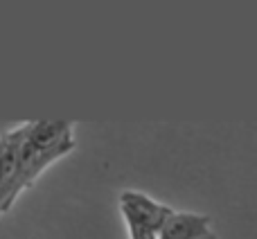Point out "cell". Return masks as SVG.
<instances>
[{"label": "cell", "instance_id": "7a4b0ae2", "mask_svg": "<svg viewBox=\"0 0 257 239\" xmlns=\"http://www.w3.org/2000/svg\"><path fill=\"white\" fill-rule=\"evenodd\" d=\"M27 140L39 149H75V140H72V124L70 122H50V120H39V122H30V131H27Z\"/></svg>", "mask_w": 257, "mask_h": 239}, {"label": "cell", "instance_id": "3957f363", "mask_svg": "<svg viewBox=\"0 0 257 239\" xmlns=\"http://www.w3.org/2000/svg\"><path fill=\"white\" fill-rule=\"evenodd\" d=\"M212 235L210 217L196 212H176L174 210L165 226L160 228L158 239H205Z\"/></svg>", "mask_w": 257, "mask_h": 239}, {"label": "cell", "instance_id": "277c9868", "mask_svg": "<svg viewBox=\"0 0 257 239\" xmlns=\"http://www.w3.org/2000/svg\"><path fill=\"white\" fill-rule=\"evenodd\" d=\"M205 239H221V237H217V235H214V232H212V235H210V237H205Z\"/></svg>", "mask_w": 257, "mask_h": 239}, {"label": "cell", "instance_id": "6da1fadb", "mask_svg": "<svg viewBox=\"0 0 257 239\" xmlns=\"http://www.w3.org/2000/svg\"><path fill=\"white\" fill-rule=\"evenodd\" d=\"M120 208H122L124 217L136 219V221L145 223V226H149L151 230H156V232H160V228L165 226L169 214L174 212L169 205L158 203V201H154L151 196L142 194V192H133V190L122 192Z\"/></svg>", "mask_w": 257, "mask_h": 239}]
</instances>
